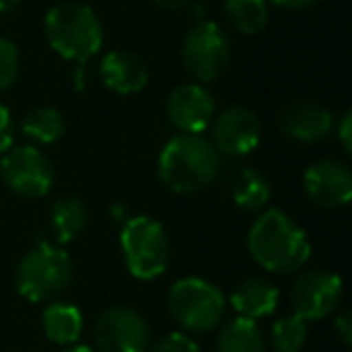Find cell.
I'll return each mask as SVG.
<instances>
[{"label": "cell", "mask_w": 352, "mask_h": 352, "mask_svg": "<svg viewBox=\"0 0 352 352\" xmlns=\"http://www.w3.org/2000/svg\"><path fill=\"white\" fill-rule=\"evenodd\" d=\"M99 75L107 89L121 97H131L147 87L150 70L145 60L133 51H109L99 63Z\"/></svg>", "instance_id": "15"}, {"label": "cell", "mask_w": 352, "mask_h": 352, "mask_svg": "<svg viewBox=\"0 0 352 352\" xmlns=\"http://www.w3.org/2000/svg\"><path fill=\"white\" fill-rule=\"evenodd\" d=\"M225 17L239 34L254 36L270 20L268 0H225Z\"/></svg>", "instance_id": "22"}, {"label": "cell", "mask_w": 352, "mask_h": 352, "mask_svg": "<svg viewBox=\"0 0 352 352\" xmlns=\"http://www.w3.org/2000/svg\"><path fill=\"white\" fill-rule=\"evenodd\" d=\"M251 258L268 273H299L311 258L309 236L287 212L265 208L258 212L246 234Z\"/></svg>", "instance_id": "1"}, {"label": "cell", "mask_w": 352, "mask_h": 352, "mask_svg": "<svg viewBox=\"0 0 352 352\" xmlns=\"http://www.w3.org/2000/svg\"><path fill=\"white\" fill-rule=\"evenodd\" d=\"M215 97L201 82L176 85L166 97V118L179 133L203 135L215 118Z\"/></svg>", "instance_id": "12"}, {"label": "cell", "mask_w": 352, "mask_h": 352, "mask_svg": "<svg viewBox=\"0 0 352 352\" xmlns=\"http://www.w3.org/2000/svg\"><path fill=\"white\" fill-rule=\"evenodd\" d=\"M73 280V261L60 246L41 241L22 256L15 270V287L32 304L56 302Z\"/></svg>", "instance_id": "5"}, {"label": "cell", "mask_w": 352, "mask_h": 352, "mask_svg": "<svg viewBox=\"0 0 352 352\" xmlns=\"http://www.w3.org/2000/svg\"><path fill=\"white\" fill-rule=\"evenodd\" d=\"M22 0H0V15H8V12H12L17 6H20Z\"/></svg>", "instance_id": "31"}, {"label": "cell", "mask_w": 352, "mask_h": 352, "mask_svg": "<svg viewBox=\"0 0 352 352\" xmlns=\"http://www.w3.org/2000/svg\"><path fill=\"white\" fill-rule=\"evenodd\" d=\"M0 176L12 193L22 198L49 196L56 184L51 160L36 145H10L0 155Z\"/></svg>", "instance_id": "8"}, {"label": "cell", "mask_w": 352, "mask_h": 352, "mask_svg": "<svg viewBox=\"0 0 352 352\" xmlns=\"http://www.w3.org/2000/svg\"><path fill=\"white\" fill-rule=\"evenodd\" d=\"M44 34L56 56L85 63L102 51L104 27L99 15L85 3H56L44 17Z\"/></svg>", "instance_id": "3"}, {"label": "cell", "mask_w": 352, "mask_h": 352, "mask_svg": "<svg viewBox=\"0 0 352 352\" xmlns=\"http://www.w3.org/2000/svg\"><path fill=\"white\" fill-rule=\"evenodd\" d=\"M89 212L80 198L65 196L51 206V230L58 244H68L75 241L85 230H87Z\"/></svg>", "instance_id": "18"}, {"label": "cell", "mask_w": 352, "mask_h": 352, "mask_svg": "<svg viewBox=\"0 0 352 352\" xmlns=\"http://www.w3.org/2000/svg\"><path fill=\"white\" fill-rule=\"evenodd\" d=\"M147 352H201V347H198V342L188 333L174 331L162 336L157 342H150V350Z\"/></svg>", "instance_id": "25"}, {"label": "cell", "mask_w": 352, "mask_h": 352, "mask_svg": "<svg viewBox=\"0 0 352 352\" xmlns=\"http://www.w3.org/2000/svg\"><path fill=\"white\" fill-rule=\"evenodd\" d=\"M268 3L283 8V10H304V8L316 6L318 0H268Z\"/></svg>", "instance_id": "29"}, {"label": "cell", "mask_w": 352, "mask_h": 352, "mask_svg": "<svg viewBox=\"0 0 352 352\" xmlns=\"http://www.w3.org/2000/svg\"><path fill=\"white\" fill-rule=\"evenodd\" d=\"M227 304H230L239 316L251 318V321H258V318L270 316V314L278 309L280 289L275 287L270 280L256 278L254 275V278L241 280V283L232 289Z\"/></svg>", "instance_id": "16"}, {"label": "cell", "mask_w": 352, "mask_h": 352, "mask_svg": "<svg viewBox=\"0 0 352 352\" xmlns=\"http://www.w3.org/2000/svg\"><path fill=\"white\" fill-rule=\"evenodd\" d=\"M215 347L217 352H265V338L256 321L236 316L220 328Z\"/></svg>", "instance_id": "20"}, {"label": "cell", "mask_w": 352, "mask_h": 352, "mask_svg": "<svg viewBox=\"0 0 352 352\" xmlns=\"http://www.w3.org/2000/svg\"><path fill=\"white\" fill-rule=\"evenodd\" d=\"M160 10H169V12H176V10H184V8L193 6V0H152Z\"/></svg>", "instance_id": "30"}, {"label": "cell", "mask_w": 352, "mask_h": 352, "mask_svg": "<svg viewBox=\"0 0 352 352\" xmlns=\"http://www.w3.org/2000/svg\"><path fill=\"white\" fill-rule=\"evenodd\" d=\"M210 142L217 155L246 157L261 142V121L249 107H227L210 123Z\"/></svg>", "instance_id": "11"}, {"label": "cell", "mask_w": 352, "mask_h": 352, "mask_svg": "<svg viewBox=\"0 0 352 352\" xmlns=\"http://www.w3.org/2000/svg\"><path fill=\"white\" fill-rule=\"evenodd\" d=\"M22 133L34 145H54L65 133V118L56 107H36L22 118Z\"/></svg>", "instance_id": "21"}, {"label": "cell", "mask_w": 352, "mask_h": 352, "mask_svg": "<svg viewBox=\"0 0 352 352\" xmlns=\"http://www.w3.org/2000/svg\"><path fill=\"white\" fill-rule=\"evenodd\" d=\"M157 174L171 193H179V196L198 193L217 179L220 155L208 138L176 133L162 147Z\"/></svg>", "instance_id": "2"}, {"label": "cell", "mask_w": 352, "mask_h": 352, "mask_svg": "<svg viewBox=\"0 0 352 352\" xmlns=\"http://www.w3.org/2000/svg\"><path fill=\"white\" fill-rule=\"evenodd\" d=\"M302 186L314 206L326 210L345 208L352 201V171L340 160H316L304 169Z\"/></svg>", "instance_id": "13"}, {"label": "cell", "mask_w": 352, "mask_h": 352, "mask_svg": "<svg viewBox=\"0 0 352 352\" xmlns=\"http://www.w3.org/2000/svg\"><path fill=\"white\" fill-rule=\"evenodd\" d=\"M121 254L128 273L135 280L150 283L169 270L171 265V239L164 225L150 215H135L123 222Z\"/></svg>", "instance_id": "4"}, {"label": "cell", "mask_w": 352, "mask_h": 352, "mask_svg": "<svg viewBox=\"0 0 352 352\" xmlns=\"http://www.w3.org/2000/svg\"><path fill=\"white\" fill-rule=\"evenodd\" d=\"M12 145V113L0 102V155Z\"/></svg>", "instance_id": "27"}, {"label": "cell", "mask_w": 352, "mask_h": 352, "mask_svg": "<svg viewBox=\"0 0 352 352\" xmlns=\"http://www.w3.org/2000/svg\"><path fill=\"white\" fill-rule=\"evenodd\" d=\"M63 352H97V350H94V347H89V345H78V342H75V345L65 347Z\"/></svg>", "instance_id": "33"}, {"label": "cell", "mask_w": 352, "mask_h": 352, "mask_svg": "<svg viewBox=\"0 0 352 352\" xmlns=\"http://www.w3.org/2000/svg\"><path fill=\"white\" fill-rule=\"evenodd\" d=\"M270 182L265 179L263 171L258 169H244L236 176L234 188H232V201L239 208L241 212H249V215H258L268 208L270 203Z\"/></svg>", "instance_id": "19"}, {"label": "cell", "mask_w": 352, "mask_h": 352, "mask_svg": "<svg viewBox=\"0 0 352 352\" xmlns=\"http://www.w3.org/2000/svg\"><path fill=\"white\" fill-rule=\"evenodd\" d=\"M309 321L299 318L297 314L283 316L270 326L268 342L273 352H302L309 340Z\"/></svg>", "instance_id": "23"}, {"label": "cell", "mask_w": 352, "mask_h": 352, "mask_svg": "<svg viewBox=\"0 0 352 352\" xmlns=\"http://www.w3.org/2000/svg\"><path fill=\"white\" fill-rule=\"evenodd\" d=\"M345 294L342 278L331 270L314 268L297 275L289 289V304L294 314L304 321H321L338 311Z\"/></svg>", "instance_id": "9"}, {"label": "cell", "mask_w": 352, "mask_h": 352, "mask_svg": "<svg viewBox=\"0 0 352 352\" xmlns=\"http://www.w3.org/2000/svg\"><path fill=\"white\" fill-rule=\"evenodd\" d=\"M333 326H336V333H338V338H340L342 345L350 347L352 345V314L347 311V309H342V311L336 316V321H333Z\"/></svg>", "instance_id": "28"}, {"label": "cell", "mask_w": 352, "mask_h": 352, "mask_svg": "<svg viewBox=\"0 0 352 352\" xmlns=\"http://www.w3.org/2000/svg\"><path fill=\"white\" fill-rule=\"evenodd\" d=\"M333 133H336L338 140H340L342 152H345V155H350V152H352V113L350 111L342 113L340 121H338L336 128H333Z\"/></svg>", "instance_id": "26"}, {"label": "cell", "mask_w": 352, "mask_h": 352, "mask_svg": "<svg viewBox=\"0 0 352 352\" xmlns=\"http://www.w3.org/2000/svg\"><path fill=\"white\" fill-rule=\"evenodd\" d=\"M85 63H78V70H75V89H82L85 87Z\"/></svg>", "instance_id": "32"}, {"label": "cell", "mask_w": 352, "mask_h": 352, "mask_svg": "<svg viewBox=\"0 0 352 352\" xmlns=\"http://www.w3.org/2000/svg\"><path fill=\"white\" fill-rule=\"evenodd\" d=\"M166 309L184 331L210 333L225 318L227 297L206 278H182L169 287Z\"/></svg>", "instance_id": "6"}, {"label": "cell", "mask_w": 352, "mask_h": 352, "mask_svg": "<svg viewBox=\"0 0 352 352\" xmlns=\"http://www.w3.org/2000/svg\"><path fill=\"white\" fill-rule=\"evenodd\" d=\"M85 318L75 304L68 302H49V307L41 314V328L44 336L49 338L54 345L70 347L80 340L82 336Z\"/></svg>", "instance_id": "17"}, {"label": "cell", "mask_w": 352, "mask_h": 352, "mask_svg": "<svg viewBox=\"0 0 352 352\" xmlns=\"http://www.w3.org/2000/svg\"><path fill=\"white\" fill-rule=\"evenodd\" d=\"M182 60L196 82H212L225 73L232 60L230 36L215 22L198 20L182 41Z\"/></svg>", "instance_id": "7"}, {"label": "cell", "mask_w": 352, "mask_h": 352, "mask_svg": "<svg viewBox=\"0 0 352 352\" xmlns=\"http://www.w3.org/2000/svg\"><path fill=\"white\" fill-rule=\"evenodd\" d=\"M278 126L285 138L304 145H316L331 138L336 128V116L331 109L316 102H294L283 109Z\"/></svg>", "instance_id": "14"}, {"label": "cell", "mask_w": 352, "mask_h": 352, "mask_svg": "<svg viewBox=\"0 0 352 352\" xmlns=\"http://www.w3.org/2000/svg\"><path fill=\"white\" fill-rule=\"evenodd\" d=\"M20 78V49L12 39L0 36V92L10 89Z\"/></svg>", "instance_id": "24"}, {"label": "cell", "mask_w": 352, "mask_h": 352, "mask_svg": "<svg viewBox=\"0 0 352 352\" xmlns=\"http://www.w3.org/2000/svg\"><path fill=\"white\" fill-rule=\"evenodd\" d=\"M150 342V326L131 307H109L94 321L97 352H147Z\"/></svg>", "instance_id": "10"}]
</instances>
